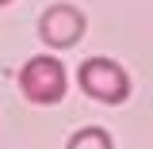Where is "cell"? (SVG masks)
Listing matches in <instances>:
<instances>
[{
	"instance_id": "6da1fadb",
	"label": "cell",
	"mask_w": 153,
	"mask_h": 149,
	"mask_svg": "<svg viewBox=\"0 0 153 149\" xmlns=\"http://www.w3.org/2000/svg\"><path fill=\"white\" fill-rule=\"evenodd\" d=\"M19 92L27 103H38V107H54L65 99L69 92V73L65 65L57 61L54 54H35L23 69H19Z\"/></svg>"
},
{
	"instance_id": "7a4b0ae2",
	"label": "cell",
	"mask_w": 153,
	"mask_h": 149,
	"mask_svg": "<svg viewBox=\"0 0 153 149\" xmlns=\"http://www.w3.org/2000/svg\"><path fill=\"white\" fill-rule=\"evenodd\" d=\"M76 88L88 96V99H96V103L119 107V103L130 99V76L111 57H88L76 69Z\"/></svg>"
},
{
	"instance_id": "3957f363",
	"label": "cell",
	"mask_w": 153,
	"mask_h": 149,
	"mask_svg": "<svg viewBox=\"0 0 153 149\" xmlns=\"http://www.w3.org/2000/svg\"><path fill=\"white\" fill-rule=\"evenodd\" d=\"M88 19L76 4H50L42 16H38V38L50 46V50H69L84 38Z\"/></svg>"
},
{
	"instance_id": "277c9868",
	"label": "cell",
	"mask_w": 153,
	"mask_h": 149,
	"mask_svg": "<svg viewBox=\"0 0 153 149\" xmlns=\"http://www.w3.org/2000/svg\"><path fill=\"white\" fill-rule=\"evenodd\" d=\"M65 149H115V142L103 126H84V130H76L65 142Z\"/></svg>"
},
{
	"instance_id": "5b68a950",
	"label": "cell",
	"mask_w": 153,
	"mask_h": 149,
	"mask_svg": "<svg viewBox=\"0 0 153 149\" xmlns=\"http://www.w3.org/2000/svg\"><path fill=\"white\" fill-rule=\"evenodd\" d=\"M4 4H12V0H0V8H4Z\"/></svg>"
}]
</instances>
